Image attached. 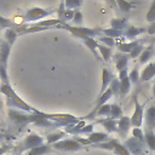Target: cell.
I'll return each instance as SVG.
<instances>
[{
	"label": "cell",
	"instance_id": "cell-1",
	"mask_svg": "<svg viewBox=\"0 0 155 155\" xmlns=\"http://www.w3.org/2000/svg\"><path fill=\"white\" fill-rule=\"evenodd\" d=\"M0 92L2 94H5V97H6V104L11 109H19V110H23V111H27V113H34L36 110L35 108H33L31 105H29L28 103H25L15 92V90L11 87L10 84H1Z\"/></svg>",
	"mask_w": 155,
	"mask_h": 155
},
{
	"label": "cell",
	"instance_id": "cell-2",
	"mask_svg": "<svg viewBox=\"0 0 155 155\" xmlns=\"http://www.w3.org/2000/svg\"><path fill=\"white\" fill-rule=\"evenodd\" d=\"M11 47L5 40H0V80L2 84H10L7 75V62L11 52Z\"/></svg>",
	"mask_w": 155,
	"mask_h": 155
},
{
	"label": "cell",
	"instance_id": "cell-3",
	"mask_svg": "<svg viewBox=\"0 0 155 155\" xmlns=\"http://www.w3.org/2000/svg\"><path fill=\"white\" fill-rule=\"evenodd\" d=\"M42 144H44V138H42L41 136H39V134L31 133V134H29V136H27V137L24 138V140L22 142V144L17 145V147L15 148L13 155H21L22 153H24V151L27 153V151H29L30 149L36 148V147H40V145H42Z\"/></svg>",
	"mask_w": 155,
	"mask_h": 155
},
{
	"label": "cell",
	"instance_id": "cell-4",
	"mask_svg": "<svg viewBox=\"0 0 155 155\" xmlns=\"http://www.w3.org/2000/svg\"><path fill=\"white\" fill-rule=\"evenodd\" d=\"M63 29L69 30L73 35L80 38V39H85V38H93L98 34L102 33V30H97V29H92V28H82V27H73L65 23H62L61 25Z\"/></svg>",
	"mask_w": 155,
	"mask_h": 155
},
{
	"label": "cell",
	"instance_id": "cell-5",
	"mask_svg": "<svg viewBox=\"0 0 155 155\" xmlns=\"http://www.w3.org/2000/svg\"><path fill=\"white\" fill-rule=\"evenodd\" d=\"M54 10H47V8H41V7H31L27 10L23 15L24 22H35L39 19H42L50 15H52Z\"/></svg>",
	"mask_w": 155,
	"mask_h": 155
},
{
	"label": "cell",
	"instance_id": "cell-6",
	"mask_svg": "<svg viewBox=\"0 0 155 155\" xmlns=\"http://www.w3.org/2000/svg\"><path fill=\"white\" fill-rule=\"evenodd\" d=\"M134 111L132 114V116L130 117L131 119V126L133 127H140L142 126V122H143V119H144V107L145 104H140L138 102V98H137V94L134 96Z\"/></svg>",
	"mask_w": 155,
	"mask_h": 155
},
{
	"label": "cell",
	"instance_id": "cell-7",
	"mask_svg": "<svg viewBox=\"0 0 155 155\" xmlns=\"http://www.w3.org/2000/svg\"><path fill=\"white\" fill-rule=\"evenodd\" d=\"M51 147L56 150H62V151H76V150L82 149V145L80 143H78L76 140H74L73 138L71 139H62V140L52 144Z\"/></svg>",
	"mask_w": 155,
	"mask_h": 155
},
{
	"label": "cell",
	"instance_id": "cell-8",
	"mask_svg": "<svg viewBox=\"0 0 155 155\" xmlns=\"http://www.w3.org/2000/svg\"><path fill=\"white\" fill-rule=\"evenodd\" d=\"M143 147H144L143 143L139 142L138 139H136L134 137H131L125 142V148L130 151L131 155H142Z\"/></svg>",
	"mask_w": 155,
	"mask_h": 155
},
{
	"label": "cell",
	"instance_id": "cell-9",
	"mask_svg": "<svg viewBox=\"0 0 155 155\" xmlns=\"http://www.w3.org/2000/svg\"><path fill=\"white\" fill-rule=\"evenodd\" d=\"M119 81H120V94L125 96L130 92L131 90V81L128 78V71L127 69H124L119 71Z\"/></svg>",
	"mask_w": 155,
	"mask_h": 155
},
{
	"label": "cell",
	"instance_id": "cell-10",
	"mask_svg": "<svg viewBox=\"0 0 155 155\" xmlns=\"http://www.w3.org/2000/svg\"><path fill=\"white\" fill-rule=\"evenodd\" d=\"M130 127H131V119L128 116H122L121 119L117 120V131L116 132L119 133L120 137L125 138Z\"/></svg>",
	"mask_w": 155,
	"mask_h": 155
},
{
	"label": "cell",
	"instance_id": "cell-11",
	"mask_svg": "<svg viewBox=\"0 0 155 155\" xmlns=\"http://www.w3.org/2000/svg\"><path fill=\"white\" fill-rule=\"evenodd\" d=\"M113 80H114L113 74L107 68H103V70H102V87H101V91H99V96L103 94L109 88Z\"/></svg>",
	"mask_w": 155,
	"mask_h": 155
},
{
	"label": "cell",
	"instance_id": "cell-12",
	"mask_svg": "<svg viewBox=\"0 0 155 155\" xmlns=\"http://www.w3.org/2000/svg\"><path fill=\"white\" fill-rule=\"evenodd\" d=\"M154 76H155V61L148 63V64L144 67V69L140 71L139 80H140V81H149V80L153 79Z\"/></svg>",
	"mask_w": 155,
	"mask_h": 155
},
{
	"label": "cell",
	"instance_id": "cell-13",
	"mask_svg": "<svg viewBox=\"0 0 155 155\" xmlns=\"http://www.w3.org/2000/svg\"><path fill=\"white\" fill-rule=\"evenodd\" d=\"M145 128L154 131L155 128V104L150 105L145 110Z\"/></svg>",
	"mask_w": 155,
	"mask_h": 155
},
{
	"label": "cell",
	"instance_id": "cell-14",
	"mask_svg": "<svg viewBox=\"0 0 155 155\" xmlns=\"http://www.w3.org/2000/svg\"><path fill=\"white\" fill-rule=\"evenodd\" d=\"M128 54H125V53H116L114 56V62H115V67L117 69V71H121L124 69H127V63H128Z\"/></svg>",
	"mask_w": 155,
	"mask_h": 155
},
{
	"label": "cell",
	"instance_id": "cell-15",
	"mask_svg": "<svg viewBox=\"0 0 155 155\" xmlns=\"http://www.w3.org/2000/svg\"><path fill=\"white\" fill-rule=\"evenodd\" d=\"M96 122L103 125V127L109 133L117 131V120H114V119H110V117H105V119H102V120H97Z\"/></svg>",
	"mask_w": 155,
	"mask_h": 155
},
{
	"label": "cell",
	"instance_id": "cell-16",
	"mask_svg": "<svg viewBox=\"0 0 155 155\" xmlns=\"http://www.w3.org/2000/svg\"><path fill=\"white\" fill-rule=\"evenodd\" d=\"M87 139L91 142V144H99L104 140H108V134L105 132H92L87 136Z\"/></svg>",
	"mask_w": 155,
	"mask_h": 155
},
{
	"label": "cell",
	"instance_id": "cell-17",
	"mask_svg": "<svg viewBox=\"0 0 155 155\" xmlns=\"http://www.w3.org/2000/svg\"><path fill=\"white\" fill-rule=\"evenodd\" d=\"M82 41H84V44L87 46V48H90V51L94 54V57L97 58V59H101L102 57H101V54L97 52V46H98V41L96 40V39H93V38H85V39H82Z\"/></svg>",
	"mask_w": 155,
	"mask_h": 155
},
{
	"label": "cell",
	"instance_id": "cell-18",
	"mask_svg": "<svg viewBox=\"0 0 155 155\" xmlns=\"http://www.w3.org/2000/svg\"><path fill=\"white\" fill-rule=\"evenodd\" d=\"M52 150V147L48 145V144H42L40 147H36V148H33L30 149L29 151L25 153V155H46L47 153H50Z\"/></svg>",
	"mask_w": 155,
	"mask_h": 155
},
{
	"label": "cell",
	"instance_id": "cell-19",
	"mask_svg": "<svg viewBox=\"0 0 155 155\" xmlns=\"http://www.w3.org/2000/svg\"><path fill=\"white\" fill-rule=\"evenodd\" d=\"M144 143H147V145L149 147L150 150L155 151V133L151 130H147L144 131Z\"/></svg>",
	"mask_w": 155,
	"mask_h": 155
},
{
	"label": "cell",
	"instance_id": "cell-20",
	"mask_svg": "<svg viewBox=\"0 0 155 155\" xmlns=\"http://www.w3.org/2000/svg\"><path fill=\"white\" fill-rule=\"evenodd\" d=\"M64 136H65L64 132H62V131H56V132H52V133H50V134L46 136V142H47L48 145H50V144H54V143L62 140V139L64 138Z\"/></svg>",
	"mask_w": 155,
	"mask_h": 155
},
{
	"label": "cell",
	"instance_id": "cell-21",
	"mask_svg": "<svg viewBox=\"0 0 155 155\" xmlns=\"http://www.w3.org/2000/svg\"><path fill=\"white\" fill-rule=\"evenodd\" d=\"M140 42L139 41H131V42H122V44H119L117 45V48L120 50V52L121 53H125V54H130V52L137 46V45H139Z\"/></svg>",
	"mask_w": 155,
	"mask_h": 155
},
{
	"label": "cell",
	"instance_id": "cell-22",
	"mask_svg": "<svg viewBox=\"0 0 155 155\" xmlns=\"http://www.w3.org/2000/svg\"><path fill=\"white\" fill-rule=\"evenodd\" d=\"M145 31V28H134V27H127L126 30L124 31V35L127 38V39H133L134 36L142 34Z\"/></svg>",
	"mask_w": 155,
	"mask_h": 155
},
{
	"label": "cell",
	"instance_id": "cell-23",
	"mask_svg": "<svg viewBox=\"0 0 155 155\" xmlns=\"http://www.w3.org/2000/svg\"><path fill=\"white\" fill-rule=\"evenodd\" d=\"M21 25H17L15 22H12L11 19H8V18H5V17H2V16H0V30H2V29H18Z\"/></svg>",
	"mask_w": 155,
	"mask_h": 155
},
{
	"label": "cell",
	"instance_id": "cell-24",
	"mask_svg": "<svg viewBox=\"0 0 155 155\" xmlns=\"http://www.w3.org/2000/svg\"><path fill=\"white\" fill-rule=\"evenodd\" d=\"M97 48L99 50V54H101V57H102V58H103L105 62L110 61V58H111V53H113L110 47H108V46H104V45H101V44H98Z\"/></svg>",
	"mask_w": 155,
	"mask_h": 155
},
{
	"label": "cell",
	"instance_id": "cell-25",
	"mask_svg": "<svg viewBox=\"0 0 155 155\" xmlns=\"http://www.w3.org/2000/svg\"><path fill=\"white\" fill-rule=\"evenodd\" d=\"M154 54V51H153V46H149V47H145L143 50V52L140 53L139 56V64H144L145 62H148Z\"/></svg>",
	"mask_w": 155,
	"mask_h": 155
},
{
	"label": "cell",
	"instance_id": "cell-26",
	"mask_svg": "<svg viewBox=\"0 0 155 155\" xmlns=\"http://www.w3.org/2000/svg\"><path fill=\"white\" fill-rule=\"evenodd\" d=\"M110 25H111L113 29H117V30L124 31V29L127 27V19L126 18H119V19L114 18V19H111Z\"/></svg>",
	"mask_w": 155,
	"mask_h": 155
},
{
	"label": "cell",
	"instance_id": "cell-27",
	"mask_svg": "<svg viewBox=\"0 0 155 155\" xmlns=\"http://www.w3.org/2000/svg\"><path fill=\"white\" fill-rule=\"evenodd\" d=\"M17 35H18V33L16 31V29H6L5 30V41L10 46H12L15 44V41H16Z\"/></svg>",
	"mask_w": 155,
	"mask_h": 155
},
{
	"label": "cell",
	"instance_id": "cell-28",
	"mask_svg": "<svg viewBox=\"0 0 155 155\" xmlns=\"http://www.w3.org/2000/svg\"><path fill=\"white\" fill-rule=\"evenodd\" d=\"M111 109H110V119H114V120H119L122 117V109L120 108V105L117 104H110Z\"/></svg>",
	"mask_w": 155,
	"mask_h": 155
},
{
	"label": "cell",
	"instance_id": "cell-29",
	"mask_svg": "<svg viewBox=\"0 0 155 155\" xmlns=\"http://www.w3.org/2000/svg\"><path fill=\"white\" fill-rule=\"evenodd\" d=\"M110 109H111L110 104H104V105H102L97 110L96 116H105V117H109L110 116Z\"/></svg>",
	"mask_w": 155,
	"mask_h": 155
},
{
	"label": "cell",
	"instance_id": "cell-30",
	"mask_svg": "<svg viewBox=\"0 0 155 155\" xmlns=\"http://www.w3.org/2000/svg\"><path fill=\"white\" fill-rule=\"evenodd\" d=\"M139 76H140V74H139V70H138V68H133L130 73H128V78H130V81H131V84H138L139 82Z\"/></svg>",
	"mask_w": 155,
	"mask_h": 155
},
{
	"label": "cell",
	"instance_id": "cell-31",
	"mask_svg": "<svg viewBox=\"0 0 155 155\" xmlns=\"http://www.w3.org/2000/svg\"><path fill=\"white\" fill-rule=\"evenodd\" d=\"M113 151H114L116 155H131V154H130V151L125 148V145L120 144L119 142H117V143H116V145L114 147Z\"/></svg>",
	"mask_w": 155,
	"mask_h": 155
},
{
	"label": "cell",
	"instance_id": "cell-32",
	"mask_svg": "<svg viewBox=\"0 0 155 155\" xmlns=\"http://www.w3.org/2000/svg\"><path fill=\"white\" fill-rule=\"evenodd\" d=\"M132 134L136 139H138L139 142L144 143V131L140 128V127H133L132 130Z\"/></svg>",
	"mask_w": 155,
	"mask_h": 155
},
{
	"label": "cell",
	"instance_id": "cell-33",
	"mask_svg": "<svg viewBox=\"0 0 155 155\" xmlns=\"http://www.w3.org/2000/svg\"><path fill=\"white\" fill-rule=\"evenodd\" d=\"M116 4L119 5V7H120V10L122 12H130V10L132 8V6L134 5L133 2H126V1H122V0H117Z\"/></svg>",
	"mask_w": 155,
	"mask_h": 155
},
{
	"label": "cell",
	"instance_id": "cell-34",
	"mask_svg": "<svg viewBox=\"0 0 155 155\" xmlns=\"http://www.w3.org/2000/svg\"><path fill=\"white\" fill-rule=\"evenodd\" d=\"M145 47L142 45V44H139V45H137L131 52H130V54H128V57H131V58H136V57H139L140 56V53L143 52V50H144Z\"/></svg>",
	"mask_w": 155,
	"mask_h": 155
},
{
	"label": "cell",
	"instance_id": "cell-35",
	"mask_svg": "<svg viewBox=\"0 0 155 155\" xmlns=\"http://www.w3.org/2000/svg\"><path fill=\"white\" fill-rule=\"evenodd\" d=\"M147 21L150 23L155 22V1H153L150 7H149V11L147 13Z\"/></svg>",
	"mask_w": 155,
	"mask_h": 155
},
{
	"label": "cell",
	"instance_id": "cell-36",
	"mask_svg": "<svg viewBox=\"0 0 155 155\" xmlns=\"http://www.w3.org/2000/svg\"><path fill=\"white\" fill-rule=\"evenodd\" d=\"M98 40H99L101 42H103L104 46H108V47H113V46H115V41H114V39H111V38H109V36H99Z\"/></svg>",
	"mask_w": 155,
	"mask_h": 155
},
{
	"label": "cell",
	"instance_id": "cell-37",
	"mask_svg": "<svg viewBox=\"0 0 155 155\" xmlns=\"http://www.w3.org/2000/svg\"><path fill=\"white\" fill-rule=\"evenodd\" d=\"M109 87L111 88V91H113L114 94H120V81H119V79H115L114 78V80L111 81V84H110Z\"/></svg>",
	"mask_w": 155,
	"mask_h": 155
},
{
	"label": "cell",
	"instance_id": "cell-38",
	"mask_svg": "<svg viewBox=\"0 0 155 155\" xmlns=\"http://www.w3.org/2000/svg\"><path fill=\"white\" fill-rule=\"evenodd\" d=\"M78 27L79 25H81V23H82V13L80 12V11H75V13H74V17H73V19H71Z\"/></svg>",
	"mask_w": 155,
	"mask_h": 155
},
{
	"label": "cell",
	"instance_id": "cell-39",
	"mask_svg": "<svg viewBox=\"0 0 155 155\" xmlns=\"http://www.w3.org/2000/svg\"><path fill=\"white\" fill-rule=\"evenodd\" d=\"M80 5H81V1H65L64 2V6L67 10H70L73 7H78Z\"/></svg>",
	"mask_w": 155,
	"mask_h": 155
},
{
	"label": "cell",
	"instance_id": "cell-40",
	"mask_svg": "<svg viewBox=\"0 0 155 155\" xmlns=\"http://www.w3.org/2000/svg\"><path fill=\"white\" fill-rule=\"evenodd\" d=\"M92 130H93V125H85V126L80 130V132H79V133H88V134H90V133H92V132H93Z\"/></svg>",
	"mask_w": 155,
	"mask_h": 155
},
{
	"label": "cell",
	"instance_id": "cell-41",
	"mask_svg": "<svg viewBox=\"0 0 155 155\" xmlns=\"http://www.w3.org/2000/svg\"><path fill=\"white\" fill-rule=\"evenodd\" d=\"M10 149H11V148H10L8 145H2V147H0V155H4V154L7 153Z\"/></svg>",
	"mask_w": 155,
	"mask_h": 155
},
{
	"label": "cell",
	"instance_id": "cell-42",
	"mask_svg": "<svg viewBox=\"0 0 155 155\" xmlns=\"http://www.w3.org/2000/svg\"><path fill=\"white\" fill-rule=\"evenodd\" d=\"M153 93H154V96H155V84H154V86H153Z\"/></svg>",
	"mask_w": 155,
	"mask_h": 155
},
{
	"label": "cell",
	"instance_id": "cell-43",
	"mask_svg": "<svg viewBox=\"0 0 155 155\" xmlns=\"http://www.w3.org/2000/svg\"><path fill=\"white\" fill-rule=\"evenodd\" d=\"M154 84H155V79H154Z\"/></svg>",
	"mask_w": 155,
	"mask_h": 155
},
{
	"label": "cell",
	"instance_id": "cell-44",
	"mask_svg": "<svg viewBox=\"0 0 155 155\" xmlns=\"http://www.w3.org/2000/svg\"><path fill=\"white\" fill-rule=\"evenodd\" d=\"M12 155H13V154H12Z\"/></svg>",
	"mask_w": 155,
	"mask_h": 155
}]
</instances>
